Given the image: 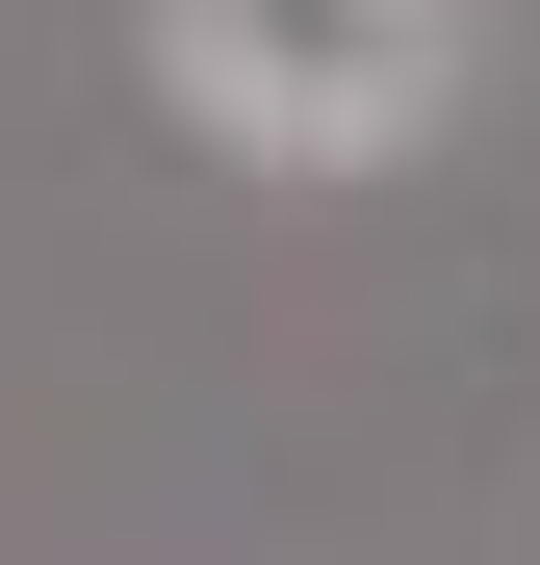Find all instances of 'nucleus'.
Returning <instances> with one entry per match:
<instances>
[{
	"label": "nucleus",
	"instance_id": "1",
	"mask_svg": "<svg viewBox=\"0 0 540 565\" xmlns=\"http://www.w3.org/2000/svg\"><path fill=\"white\" fill-rule=\"evenodd\" d=\"M129 52H155L180 154H232V180H412L464 129L489 0H129Z\"/></svg>",
	"mask_w": 540,
	"mask_h": 565
}]
</instances>
